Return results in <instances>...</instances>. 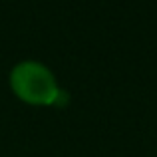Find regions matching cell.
Here are the masks:
<instances>
[{"instance_id":"6da1fadb","label":"cell","mask_w":157,"mask_h":157,"mask_svg":"<svg viewBox=\"0 0 157 157\" xmlns=\"http://www.w3.org/2000/svg\"><path fill=\"white\" fill-rule=\"evenodd\" d=\"M12 88L30 104H66L68 94L56 86L54 74L40 62H22L12 70Z\"/></svg>"}]
</instances>
